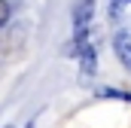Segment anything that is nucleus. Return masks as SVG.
Segmentation results:
<instances>
[{
  "mask_svg": "<svg viewBox=\"0 0 131 128\" xmlns=\"http://www.w3.org/2000/svg\"><path fill=\"white\" fill-rule=\"evenodd\" d=\"M92 12H95V0H79V3H76V12H73V31H76V40H79V43H82V28L89 25Z\"/></svg>",
  "mask_w": 131,
  "mask_h": 128,
  "instance_id": "obj_1",
  "label": "nucleus"
},
{
  "mask_svg": "<svg viewBox=\"0 0 131 128\" xmlns=\"http://www.w3.org/2000/svg\"><path fill=\"white\" fill-rule=\"evenodd\" d=\"M113 49H116V55H119V61L125 64L131 70V34L125 31H119L116 37H113Z\"/></svg>",
  "mask_w": 131,
  "mask_h": 128,
  "instance_id": "obj_2",
  "label": "nucleus"
},
{
  "mask_svg": "<svg viewBox=\"0 0 131 128\" xmlns=\"http://www.w3.org/2000/svg\"><path fill=\"white\" fill-rule=\"evenodd\" d=\"M82 67H85V73H92V70H95V52H92V46H85V49H82Z\"/></svg>",
  "mask_w": 131,
  "mask_h": 128,
  "instance_id": "obj_3",
  "label": "nucleus"
},
{
  "mask_svg": "<svg viewBox=\"0 0 131 128\" xmlns=\"http://www.w3.org/2000/svg\"><path fill=\"white\" fill-rule=\"evenodd\" d=\"M6 22H9V3H6V0H0V28H3Z\"/></svg>",
  "mask_w": 131,
  "mask_h": 128,
  "instance_id": "obj_4",
  "label": "nucleus"
},
{
  "mask_svg": "<svg viewBox=\"0 0 131 128\" xmlns=\"http://www.w3.org/2000/svg\"><path fill=\"white\" fill-rule=\"evenodd\" d=\"M6 128H12V125H6Z\"/></svg>",
  "mask_w": 131,
  "mask_h": 128,
  "instance_id": "obj_5",
  "label": "nucleus"
},
{
  "mask_svg": "<svg viewBox=\"0 0 131 128\" xmlns=\"http://www.w3.org/2000/svg\"><path fill=\"white\" fill-rule=\"evenodd\" d=\"M128 3H131V0H128Z\"/></svg>",
  "mask_w": 131,
  "mask_h": 128,
  "instance_id": "obj_6",
  "label": "nucleus"
}]
</instances>
